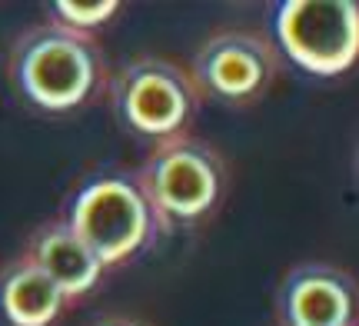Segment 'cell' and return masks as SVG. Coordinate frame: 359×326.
I'll use <instances>...</instances> for the list:
<instances>
[{"instance_id": "277c9868", "label": "cell", "mask_w": 359, "mask_h": 326, "mask_svg": "<svg viewBox=\"0 0 359 326\" xmlns=\"http://www.w3.org/2000/svg\"><path fill=\"white\" fill-rule=\"evenodd\" d=\"M120 127L143 140H173L190 123L200 90L187 70L160 57H140L114 77L110 87Z\"/></svg>"}, {"instance_id": "8992f818", "label": "cell", "mask_w": 359, "mask_h": 326, "mask_svg": "<svg viewBox=\"0 0 359 326\" xmlns=\"http://www.w3.org/2000/svg\"><path fill=\"white\" fill-rule=\"evenodd\" d=\"M276 74V53L253 30H219L193 57V83L223 104H250L266 93Z\"/></svg>"}, {"instance_id": "6da1fadb", "label": "cell", "mask_w": 359, "mask_h": 326, "mask_svg": "<svg viewBox=\"0 0 359 326\" xmlns=\"http://www.w3.org/2000/svg\"><path fill=\"white\" fill-rule=\"evenodd\" d=\"M103 50L90 34L57 20L24 30L11 50V77L27 104L47 114L83 107L103 83Z\"/></svg>"}, {"instance_id": "3957f363", "label": "cell", "mask_w": 359, "mask_h": 326, "mask_svg": "<svg viewBox=\"0 0 359 326\" xmlns=\"http://www.w3.org/2000/svg\"><path fill=\"white\" fill-rule=\"evenodd\" d=\"M67 226L90 247L100 266L130 260L154 240L156 217L137 177L93 173L80 183L67 203Z\"/></svg>"}, {"instance_id": "ba28073f", "label": "cell", "mask_w": 359, "mask_h": 326, "mask_svg": "<svg viewBox=\"0 0 359 326\" xmlns=\"http://www.w3.org/2000/svg\"><path fill=\"white\" fill-rule=\"evenodd\" d=\"M27 260L50 276L53 283L64 290L67 300L70 297H83L87 290H93L103 273L100 260L67 226V220H53L47 226H40L37 233H34V240H30Z\"/></svg>"}, {"instance_id": "52a82bcc", "label": "cell", "mask_w": 359, "mask_h": 326, "mask_svg": "<svg viewBox=\"0 0 359 326\" xmlns=\"http://www.w3.org/2000/svg\"><path fill=\"white\" fill-rule=\"evenodd\" d=\"M276 310L283 326H353L356 323V287L326 263H303L286 273Z\"/></svg>"}, {"instance_id": "30bf717a", "label": "cell", "mask_w": 359, "mask_h": 326, "mask_svg": "<svg viewBox=\"0 0 359 326\" xmlns=\"http://www.w3.org/2000/svg\"><path fill=\"white\" fill-rule=\"evenodd\" d=\"M57 11V24L67 27V30H77V34H90L93 27L107 24L120 4L116 0H90V4H80V0H57L53 4Z\"/></svg>"}, {"instance_id": "8fae6325", "label": "cell", "mask_w": 359, "mask_h": 326, "mask_svg": "<svg viewBox=\"0 0 359 326\" xmlns=\"http://www.w3.org/2000/svg\"><path fill=\"white\" fill-rule=\"evenodd\" d=\"M97 326H143V323H137V320H123V316H114V320H100Z\"/></svg>"}, {"instance_id": "9c48e42d", "label": "cell", "mask_w": 359, "mask_h": 326, "mask_svg": "<svg viewBox=\"0 0 359 326\" xmlns=\"http://www.w3.org/2000/svg\"><path fill=\"white\" fill-rule=\"evenodd\" d=\"M64 303V290L27 257L0 273V316L11 326H50Z\"/></svg>"}, {"instance_id": "5b68a950", "label": "cell", "mask_w": 359, "mask_h": 326, "mask_svg": "<svg viewBox=\"0 0 359 326\" xmlns=\"http://www.w3.org/2000/svg\"><path fill=\"white\" fill-rule=\"evenodd\" d=\"M273 27L286 60L313 77H339L356 64L359 7L353 0H286Z\"/></svg>"}, {"instance_id": "7a4b0ae2", "label": "cell", "mask_w": 359, "mask_h": 326, "mask_svg": "<svg viewBox=\"0 0 359 326\" xmlns=\"http://www.w3.org/2000/svg\"><path fill=\"white\" fill-rule=\"evenodd\" d=\"M137 183L156 226H193L219 207L226 193V167L210 144L180 133L150 150Z\"/></svg>"}]
</instances>
